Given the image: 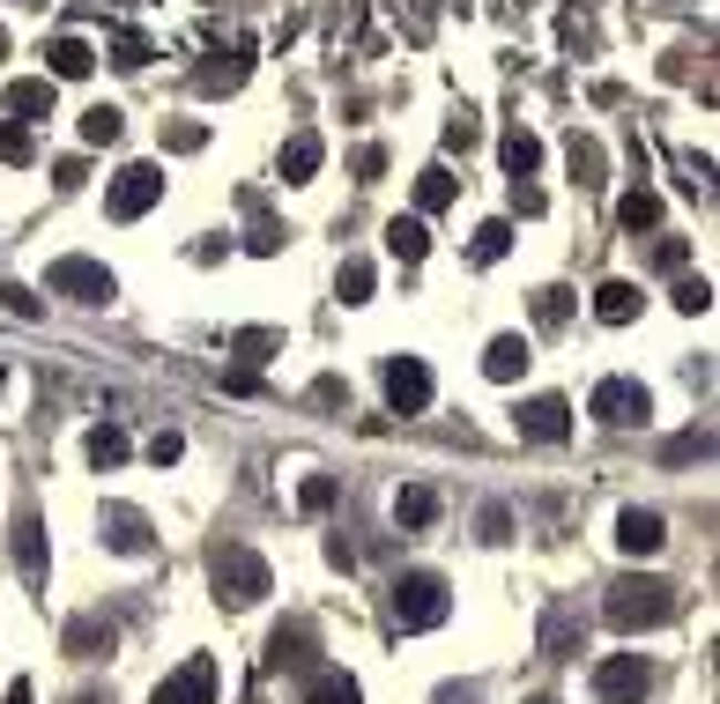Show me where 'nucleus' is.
<instances>
[{
	"label": "nucleus",
	"mask_w": 720,
	"mask_h": 704,
	"mask_svg": "<svg viewBox=\"0 0 720 704\" xmlns=\"http://www.w3.org/2000/svg\"><path fill=\"white\" fill-rule=\"evenodd\" d=\"M497 164H505V178H535V170H543V134L513 126V134L497 142Z\"/></svg>",
	"instance_id": "nucleus-18"
},
{
	"label": "nucleus",
	"mask_w": 720,
	"mask_h": 704,
	"mask_svg": "<svg viewBox=\"0 0 720 704\" xmlns=\"http://www.w3.org/2000/svg\"><path fill=\"white\" fill-rule=\"evenodd\" d=\"M505 527H513V519H505V505L483 511V541H505Z\"/></svg>",
	"instance_id": "nucleus-47"
},
{
	"label": "nucleus",
	"mask_w": 720,
	"mask_h": 704,
	"mask_svg": "<svg viewBox=\"0 0 720 704\" xmlns=\"http://www.w3.org/2000/svg\"><path fill=\"white\" fill-rule=\"evenodd\" d=\"M305 704H364V690H357V675H342V667H320L312 690H305Z\"/></svg>",
	"instance_id": "nucleus-26"
},
{
	"label": "nucleus",
	"mask_w": 720,
	"mask_h": 704,
	"mask_svg": "<svg viewBox=\"0 0 720 704\" xmlns=\"http://www.w3.org/2000/svg\"><path fill=\"white\" fill-rule=\"evenodd\" d=\"M527 364H535L527 334H497L491 349H483V379H491V386H513V379H527Z\"/></svg>",
	"instance_id": "nucleus-15"
},
{
	"label": "nucleus",
	"mask_w": 720,
	"mask_h": 704,
	"mask_svg": "<svg viewBox=\"0 0 720 704\" xmlns=\"http://www.w3.org/2000/svg\"><path fill=\"white\" fill-rule=\"evenodd\" d=\"M587 415H595L601 431H646V423H654V393H646L639 379H601V386L587 393Z\"/></svg>",
	"instance_id": "nucleus-5"
},
{
	"label": "nucleus",
	"mask_w": 720,
	"mask_h": 704,
	"mask_svg": "<svg viewBox=\"0 0 720 704\" xmlns=\"http://www.w3.org/2000/svg\"><path fill=\"white\" fill-rule=\"evenodd\" d=\"M156 704H216V660L200 653V660H186L178 675H164L156 682Z\"/></svg>",
	"instance_id": "nucleus-11"
},
{
	"label": "nucleus",
	"mask_w": 720,
	"mask_h": 704,
	"mask_svg": "<svg viewBox=\"0 0 720 704\" xmlns=\"http://www.w3.org/2000/svg\"><path fill=\"white\" fill-rule=\"evenodd\" d=\"M453 194H461V178H453L446 164L416 170V208H423V216H439V208H453Z\"/></svg>",
	"instance_id": "nucleus-25"
},
{
	"label": "nucleus",
	"mask_w": 720,
	"mask_h": 704,
	"mask_svg": "<svg viewBox=\"0 0 720 704\" xmlns=\"http://www.w3.org/2000/svg\"><path fill=\"white\" fill-rule=\"evenodd\" d=\"M683 260H691V245H683V238H661V245H654V268H683Z\"/></svg>",
	"instance_id": "nucleus-45"
},
{
	"label": "nucleus",
	"mask_w": 720,
	"mask_h": 704,
	"mask_svg": "<svg viewBox=\"0 0 720 704\" xmlns=\"http://www.w3.org/2000/svg\"><path fill=\"white\" fill-rule=\"evenodd\" d=\"M669 615H676V586H661V579H639V571H631V579H617V586H609V601H601V623H609L617 638L661 631Z\"/></svg>",
	"instance_id": "nucleus-1"
},
{
	"label": "nucleus",
	"mask_w": 720,
	"mask_h": 704,
	"mask_svg": "<svg viewBox=\"0 0 720 704\" xmlns=\"http://www.w3.org/2000/svg\"><path fill=\"white\" fill-rule=\"evenodd\" d=\"M0 386H8V364H0Z\"/></svg>",
	"instance_id": "nucleus-52"
},
{
	"label": "nucleus",
	"mask_w": 720,
	"mask_h": 704,
	"mask_svg": "<svg viewBox=\"0 0 720 704\" xmlns=\"http://www.w3.org/2000/svg\"><path fill=\"white\" fill-rule=\"evenodd\" d=\"M0 60H8V30H0Z\"/></svg>",
	"instance_id": "nucleus-50"
},
{
	"label": "nucleus",
	"mask_w": 720,
	"mask_h": 704,
	"mask_svg": "<svg viewBox=\"0 0 720 704\" xmlns=\"http://www.w3.org/2000/svg\"><path fill=\"white\" fill-rule=\"evenodd\" d=\"M372 290H379L372 260H342V275H335V297H342V304H372Z\"/></svg>",
	"instance_id": "nucleus-29"
},
{
	"label": "nucleus",
	"mask_w": 720,
	"mask_h": 704,
	"mask_svg": "<svg viewBox=\"0 0 720 704\" xmlns=\"http://www.w3.org/2000/svg\"><path fill=\"white\" fill-rule=\"evenodd\" d=\"M431 519H439V489H423V483L394 489V527H409V535H423Z\"/></svg>",
	"instance_id": "nucleus-23"
},
{
	"label": "nucleus",
	"mask_w": 720,
	"mask_h": 704,
	"mask_svg": "<svg viewBox=\"0 0 720 704\" xmlns=\"http://www.w3.org/2000/svg\"><path fill=\"white\" fill-rule=\"evenodd\" d=\"M439 704H475V690H439Z\"/></svg>",
	"instance_id": "nucleus-49"
},
{
	"label": "nucleus",
	"mask_w": 720,
	"mask_h": 704,
	"mask_svg": "<svg viewBox=\"0 0 720 704\" xmlns=\"http://www.w3.org/2000/svg\"><path fill=\"white\" fill-rule=\"evenodd\" d=\"M60 645H68V653H75V660H112V645H120V631H112L104 615H75V623H68V638H60Z\"/></svg>",
	"instance_id": "nucleus-16"
},
{
	"label": "nucleus",
	"mask_w": 720,
	"mask_h": 704,
	"mask_svg": "<svg viewBox=\"0 0 720 704\" xmlns=\"http://www.w3.org/2000/svg\"><path fill=\"white\" fill-rule=\"evenodd\" d=\"M661 541H669V519L661 511H617V549L624 557H661Z\"/></svg>",
	"instance_id": "nucleus-13"
},
{
	"label": "nucleus",
	"mask_w": 720,
	"mask_h": 704,
	"mask_svg": "<svg viewBox=\"0 0 720 704\" xmlns=\"http://www.w3.org/2000/svg\"><path fill=\"white\" fill-rule=\"evenodd\" d=\"M0 304H8L16 319H38V297H30L23 282H0Z\"/></svg>",
	"instance_id": "nucleus-44"
},
{
	"label": "nucleus",
	"mask_w": 720,
	"mask_h": 704,
	"mask_svg": "<svg viewBox=\"0 0 720 704\" xmlns=\"http://www.w3.org/2000/svg\"><path fill=\"white\" fill-rule=\"evenodd\" d=\"M617 222L624 230H654V222H661V194H654V186H631V194L617 200Z\"/></svg>",
	"instance_id": "nucleus-27"
},
{
	"label": "nucleus",
	"mask_w": 720,
	"mask_h": 704,
	"mask_svg": "<svg viewBox=\"0 0 720 704\" xmlns=\"http://www.w3.org/2000/svg\"><path fill=\"white\" fill-rule=\"evenodd\" d=\"M513 208H521V216H543V194H535L527 178H513Z\"/></svg>",
	"instance_id": "nucleus-46"
},
{
	"label": "nucleus",
	"mask_w": 720,
	"mask_h": 704,
	"mask_svg": "<svg viewBox=\"0 0 720 704\" xmlns=\"http://www.w3.org/2000/svg\"><path fill=\"white\" fill-rule=\"evenodd\" d=\"M268 667L282 675V667H312V623H282V631L268 638Z\"/></svg>",
	"instance_id": "nucleus-20"
},
{
	"label": "nucleus",
	"mask_w": 720,
	"mask_h": 704,
	"mask_svg": "<svg viewBox=\"0 0 720 704\" xmlns=\"http://www.w3.org/2000/svg\"><path fill=\"white\" fill-rule=\"evenodd\" d=\"M45 290L68 297V304H112V297H120V275L104 268V260H90V252H68V260L45 268Z\"/></svg>",
	"instance_id": "nucleus-4"
},
{
	"label": "nucleus",
	"mask_w": 720,
	"mask_h": 704,
	"mask_svg": "<svg viewBox=\"0 0 720 704\" xmlns=\"http://www.w3.org/2000/svg\"><path fill=\"white\" fill-rule=\"evenodd\" d=\"M52 104H60V82H52V74H16V82H8V120L38 126V120H52Z\"/></svg>",
	"instance_id": "nucleus-12"
},
{
	"label": "nucleus",
	"mask_w": 720,
	"mask_h": 704,
	"mask_svg": "<svg viewBox=\"0 0 720 704\" xmlns=\"http://www.w3.org/2000/svg\"><path fill=\"white\" fill-rule=\"evenodd\" d=\"M646 690H654V667H646L639 653H609L595 667V697L601 704H639Z\"/></svg>",
	"instance_id": "nucleus-8"
},
{
	"label": "nucleus",
	"mask_w": 720,
	"mask_h": 704,
	"mask_svg": "<svg viewBox=\"0 0 720 704\" xmlns=\"http://www.w3.org/2000/svg\"><path fill=\"white\" fill-rule=\"evenodd\" d=\"M469 252L483 260V268H491V260H505V252H513V222H505V216H491L483 230H475V245H469Z\"/></svg>",
	"instance_id": "nucleus-32"
},
{
	"label": "nucleus",
	"mask_w": 720,
	"mask_h": 704,
	"mask_svg": "<svg viewBox=\"0 0 720 704\" xmlns=\"http://www.w3.org/2000/svg\"><path fill=\"white\" fill-rule=\"evenodd\" d=\"M82 453H90V467H120L126 460V431L120 423H97V431L82 437Z\"/></svg>",
	"instance_id": "nucleus-30"
},
{
	"label": "nucleus",
	"mask_w": 720,
	"mask_h": 704,
	"mask_svg": "<svg viewBox=\"0 0 720 704\" xmlns=\"http://www.w3.org/2000/svg\"><path fill=\"white\" fill-rule=\"evenodd\" d=\"M282 238H290V230H282V222H268V216H260V222H253V252H260V260H268V252H282Z\"/></svg>",
	"instance_id": "nucleus-42"
},
{
	"label": "nucleus",
	"mask_w": 720,
	"mask_h": 704,
	"mask_svg": "<svg viewBox=\"0 0 720 704\" xmlns=\"http://www.w3.org/2000/svg\"><path fill=\"white\" fill-rule=\"evenodd\" d=\"M379 379H387V408L394 415H423L431 408V364H423V356H387Z\"/></svg>",
	"instance_id": "nucleus-7"
},
{
	"label": "nucleus",
	"mask_w": 720,
	"mask_h": 704,
	"mask_svg": "<svg viewBox=\"0 0 720 704\" xmlns=\"http://www.w3.org/2000/svg\"><path fill=\"white\" fill-rule=\"evenodd\" d=\"M82 178H90L82 156H60V164H52V186H60V194H82Z\"/></svg>",
	"instance_id": "nucleus-41"
},
{
	"label": "nucleus",
	"mask_w": 720,
	"mask_h": 704,
	"mask_svg": "<svg viewBox=\"0 0 720 704\" xmlns=\"http://www.w3.org/2000/svg\"><path fill=\"white\" fill-rule=\"evenodd\" d=\"M90 68H97L90 38H52V45H45V74H52V82H82Z\"/></svg>",
	"instance_id": "nucleus-17"
},
{
	"label": "nucleus",
	"mask_w": 720,
	"mask_h": 704,
	"mask_svg": "<svg viewBox=\"0 0 720 704\" xmlns=\"http://www.w3.org/2000/svg\"><path fill=\"white\" fill-rule=\"evenodd\" d=\"M320 164H327V142H320V134H290V142H282V186H305Z\"/></svg>",
	"instance_id": "nucleus-19"
},
{
	"label": "nucleus",
	"mask_w": 720,
	"mask_h": 704,
	"mask_svg": "<svg viewBox=\"0 0 720 704\" xmlns=\"http://www.w3.org/2000/svg\"><path fill=\"white\" fill-rule=\"evenodd\" d=\"M16 571H23L30 586H45V571H52V541H45V519H38V511L16 519Z\"/></svg>",
	"instance_id": "nucleus-14"
},
{
	"label": "nucleus",
	"mask_w": 720,
	"mask_h": 704,
	"mask_svg": "<svg viewBox=\"0 0 720 704\" xmlns=\"http://www.w3.org/2000/svg\"><path fill=\"white\" fill-rule=\"evenodd\" d=\"M706 453H713V437H706V431H691V437H676V445H669L676 467H683V460H706Z\"/></svg>",
	"instance_id": "nucleus-43"
},
{
	"label": "nucleus",
	"mask_w": 720,
	"mask_h": 704,
	"mask_svg": "<svg viewBox=\"0 0 720 704\" xmlns=\"http://www.w3.org/2000/svg\"><path fill=\"white\" fill-rule=\"evenodd\" d=\"M112 68H150V38H142V30H120V38H112Z\"/></svg>",
	"instance_id": "nucleus-37"
},
{
	"label": "nucleus",
	"mask_w": 720,
	"mask_h": 704,
	"mask_svg": "<svg viewBox=\"0 0 720 704\" xmlns=\"http://www.w3.org/2000/svg\"><path fill=\"white\" fill-rule=\"evenodd\" d=\"M565 312H572V290H535V319L543 327H565Z\"/></svg>",
	"instance_id": "nucleus-38"
},
{
	"label": "nucleus",
	"mask_w": 720,
	"mask_h": 704,
	"mask_svg": "<svg viewBox=\"0 0 720 704\" xmlns=\"http://www.w3.org/2000/svg\"><path fill=\"white\" fill-rule=\"evenodd\" d=\"M676 312H713V282H706V275H683V282H676Z\"/></svg>",
	"instance_id": "nucleus-35"
},
{
	"label": "nucleus",
	"mask_w": 720,
	"mask_h": 704,
	"mask_svg": "<svg viewBox=\"0 0 720 704\" xmlns=\"http://www.w3.org/2000/svg\"><path fill=\"white\" fill-rule=\"evenodd\" d=\"M150 460L156 467H178V460H186V437H178V431H156L150 437Z\"/></svg>",
	"instance_id": "nucleus-39"
},
{
	"label": "nucleus",
	"mask_w": 720,
	"mask_h": 704,
	"mask_svg": "<svg viewBox=\"0 0 720 704\" xmlns=\"http://www.w3.org/2000/svg\"><path fill=\"white\" fill-rule=\"evenodd\" d=\"M475 142H483L475 112H453V120H446V148H475Z\"/></svg>",
	"instance_id": "nucleus-40"
},
{
	"label": "nucleus",
	"mask_w": 720,
	"mask_h": 704,
	"mask_svg": "<svg viewBox=\"0 0 720 704\" xmlns=\"http://www.w3.org/2000/svg\"><path fill=\"white\" fill-rule=\"evenodd\" d=\"M453 615V586L439 571H401L394 579V623L401 631H439Z\"/></svg>",
	"instance_id": "nucleus-3"
},
{
	"label": "nucleus",
	"mask_w": 720,
	"mask_h": 704,
	"mask_svg": "<svg viewBox=\"0 0 720 704\" xmlns=\"http://www.w3.org/2000/svg\"><path fill=\"white\" fill-rule=\"evenodd\" d=\"M230 349H238L246 364H268L275 349H282V327H238V334H230Z\"/></svg>",
	"instance_id": "nucleus-31"
},
{
	"label": "nucleus",
	"mask_w": 720,
	"mask_h": 704,
	"mask_svg": "<svg viewBox=\"0 0 720 704\" xmlns=\"http://www.w3.org/2000/svg\"><path fill=\"white\" fill-rule=\"evenodd\" d=\"M565 164H572V178H579V186H609V156H601L595 134H572V142H565Z\"/></svg>",
	"instance_id": "nucleus-22"
},
{
	"label": "nucleus",
	"mask_w": 720,
	"mask_h": 704,
	"mask_svg": "<svg viewBox=\"0 0 720 704\" xmlns=\"http://www.w3.org/2000/svg\"><path fill=\"white\" fill-rule=\"evenodd\" d=\"M164 148H172V156H194V148H208V126H200V120L164 126Z\"/></svg>",
	"instance_id": "nucleus-36"
},
{
	"label": "nucleus",
	"mask_w": 720,
	"mask_h": 704,
	"mask_svg": "<svg viewBox=\"0 0 720 704\" xmlns=\"http://www.w3.org/2000/svg\"><path fill=\"white\" fill-rule=\"evenodd\" d=\"M639 304H646L639 282H601V290H595V319H601V327H631Z\"/></svg>",
	"instance_id": "nucleus-21"
},
{
	"label": "nucleus",
	"mask_w": 720,
	"mask_h": 704,
	"mask_svg": "<svg viewBox=\"0 0 720 704\" xmlns=\"http://www.w3.org/2000/svg\"><path fill=\"white\" fill-rule=\"evenodd\" d=\"M387 252L416 268L423 252H431V230H423V216H394V222H387Z\"/></svg>",
	"instance_id": "nucleus-24"
},
{
	"label": "nucleus",
	"mask_w": 720,
	"mask_h": 704,
	"mask_svg": "<svg viewBox=\"0 0 720 704\" xmlns=\"http://www.w3.org/2000/svg\"><path fill=\"white\" fill-rule=\"evenodd\" d=\"M97 535H104V549L112 557H150V511L142 505H104V519H97Z\"/></svg>",
	"instance_id": "nucleus-9"
},
{
	"label": "nucleus",
	"mask_w": 720,
	"mask_h": 704,
	"mask_svg": "<svg viewBox=\"0 0 720 704\" xmlns=\"http://www.w3.org/2000/svg\"><path fill=\"white\" fill-rule=\"evenodd\" d=\"M120 134H126L120 104H90V112H82V142H90V148H112Z\"/></svg>",
	"instance_id": "nucleus-28"
},
{
	"label": "nucleus",
	"mask_w": 720,
	"mask_h": 704,
	"mask_svg": "<svg viewBox=\"0 0 720 704\" xmlns=\"http://www.w3.org/2000/svg\"><path fill=\"white\" fill-rule=\"evenodd\" d=\"M8 704H38L30 697V682H8Z\"/></svg>",
	"instance_id": "nucleus-48"
},
{
	"label": "nucleus",
	"mask_w": 720,
	"mask_h": 704,
	"mask_svg": "<svg viewBox=\"0 0 720 704\" xmlns=\"http://www.w3.org/2000/svg\"><path fill=\"white\" fill-rule=\"evenodd\" d=\"M335 497H342V483H335V475H305V483H298V511H312V519H320V511H335Z\"/></svg>",
	"instance_id": "nucleus-33"
},
{
	"label": "nucleus",
	"mask_w": 720,
	"mask_h": 704,
	"mask_svg": "<svg viewBox=\"0 0 720 704\" xmlns=\"http://www.w3.org/2000/svg\"><path fill=\"white\" fill-rule=\"evenodd\" d=\"M208 586H216V608H260L275 593V571L268 557H253L238 541H216L208 549Z\"/></svg>",
	"instance_id": "nucleus-2"
},
{
	"label": "nucleus",
	"mask_w": 720,
	"mask_h": 704,
	"mask_svg": "<svg viewBox=\"0 0 720 704\" xmlns=\"http://www.w3.org/2000/svg\"><path fill=\"white\" fill-rule=\"evenodd\" d=\"M521 437H535V445H565L572 437V401L565 393H535V401H521Z\"/></svg>",
	"instance_id": "nucleus-10"
},
{
	"label": "nucleus",
	"mask_w": 720,
	"mask_h": 704,
	"mask_svg": "<svg viewBox=\"0 0 720 704\" xmlns=\"http://www.w3.org/2000/svg\"><path fill=\"white\" fill-rule=\"evenodd\" d=\"M30 156H38V142H30V126H23V120H0V164H16V170H23Z\"/></svg>",
	"instance_id": "nucleus-34"
},
{
	"label": "nucleus",
	"mask_w": 720,
	"mask_h": 704,
	"mask_svg": "<svg viewBox=\"0 0 720 704\" xmlns=\"http://www.w3.org/2000/svg\"><path fill=\"white\" fill-rule=\"evenodd\" d=\"M527 704H557V697H527Z\"/></svg>",
	"instance_id": "nucleus-51"
},
{
	"label": "nucleus",
	"mask_w": 720,
	"mask_h": 704,
	"mask_svg": "<svg viewBox=\"0 0 720 704\" xmlns=\"http://www.w3.org/2000/svg\"><path fill=\"white\" fill-rule=\"evenodd\" d=\"M156 200H164V170H156V164H126L120 178L104 186V216H112V222H142Z\"/></svg>",
	"instance_id": "nucleus-6"
}]
</instances>
